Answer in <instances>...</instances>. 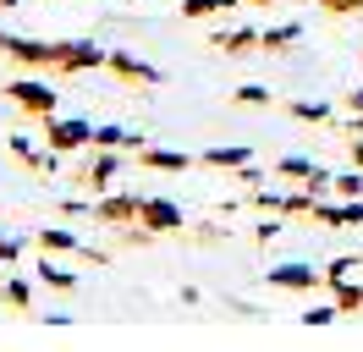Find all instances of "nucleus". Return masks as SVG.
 <instances>
[{"label":"nucleus","instance_id":"nucleus-1","mask_svg":"<svg viewBox=\"0 0 363 352\" xmlns=\"http://www.w3.org/2000/svg\"><path fill=\"white\" fill-rule=\"evenodd\" d=\"M6 99L45 121V116H55V99H61V94H55L50 83H39V77H11V83H6Z\"/></svg>","mask_w":363,"mask_h":352},{"label":"nucleus","instance_id":"nucleus-2","mask_svg":"<svg viewBox=\"0 0 363 352\" xmlns=\"http://www.w3.org/2000/svg\"><path fill=\"white\" fill-rule=\"evenodd\" d=\"M138 215H143V198H133V193H99L94 198V226L121 231V226H138Z\"/></svg>","mask_w":363,"mask_h":352},{"label":"nucleus","instance_id":"nucleus-3","mask_svg":"<svg viewBox=\"0 0 363 352\" xmlns=\"http://www.w3.org/2000/svg\"><path fill=\"white\" fill-rule=\"evenodd\" d=\"M45 143L55 154L89 149V143H94V121H61V116H45Z\"/></svg>","mask_w":363,"mask_h":352},{"label":"nucleus","instance_id":"nucleus-4","mask_svg":"<svg viewBox=\"0 0 363 352\" xmlns=\"http://www.w3.org/2000/svg\"><path fill=\"white\" fill-rule=\"evenodd\" d=\"M138 226H149L155 237H182V209L171 204V198H143V215H138Z\"/></svg>","mask_w":363,"mask_h":352},{"label":"nucleus","instance_id":"nucleus-5","mask_svg":"<svg viewBox=\"0 0 363 352\" xmlns=\"http://www.w3.org/2000/svg\"><path fill=\"white\" fill-rule=\"evenodd\" d=\"M111 61V50H99L89 39H67V55H61V72L55 77H77V72H99V66Z\"/></svg>","mask_w":363,"mask_h":352},{"label":"nucleus","instance_id":"nucleus-6","mask_svg":"<svg viewBox=\"0 0 363 352\" xmlns=\"http://www.w3.org/2000/svg\"><path fill=\"white\" fill-rule=\"evenodd\" d=\"M264 275H270V286H286V292H319L325 286V270H308V264H275Z\"/></svg>","mask_w":363,"mask_h":352},{"label":"nucleus","instance_id":"nucleus-7","mask_svg":"<svg viewBox=\"0 0 363 352\" xmlns=\"http://www.w3.org/2000/svg\"><path fill=\"white\" fill-rule=\"evenodd\" d=\"M116 72V77H121V83H143V88H155L160 83V72L149 61H138V55H127V50H111V61H105Z\"/></svg>","mask_w":363,"mask_h":352},{"label":"nucleus","instance_id":"nucleus-8","mask_svg":"<svg viewBox=\"0 0 363 352\" xmlns=\"http://www.w3.org/2000/svg\"><path fill=\"white\" fill-rule=\"evenodd\" d=\"M121 171V160H116V149H99V160H94V165H83V171H77V182H83V187H89L94 198L105 193V187H111V176Z\"/></svg>","mask_w":363,"mask_h":352},{"label":"nucleus","instance_id":"nucleus-9","mask_svg":"<svg viewBox=\"0 0 363 352\" xmlns=\"http://www.w3.org/2000/svg\"><path fill=\"white\" fill-rule=\"evenodd\" d=\"M138 165H143V171H187V165H193V160H187V154L182 149H149V143H143V149H138Z\"/></svg>","mask_w":363,"mask_h":352},{"label":"nucleus","instance_id":"nucleus-10","mask_svg":"<svg viewBox=\"0 0 363 352\" xmlns=\"http://www.w3.org/2000/svg\"><path fill=\"white\" fill-rule=\"evenodd\" d=\"M209 44H215L220 55H248V50H259V28H231V33H209Z\"/></svg>","mask_w":363,"mask_h":352},{"label":"nucleus","instance_id":"nucleus-11","mask_svg":"<svg viewBox=\"0 0 363 352\" xmlns=\"http://www.w3.org/2000/svg\"><path fill=\"white\" fill-rule=\"evenodd\" d=\"M199 165H209V171H242V165H248V149H242V143H231V149H204Z\"/></svg>","mask_w":363,"mask_h":352},{"label":"nucleus","instance_id":"nucleus-12","mask_svg":"<svg viewBox=\"0 0 363 352\" xmlns=\"http://www.w3.org/2000/svg\"><path fill=\"white\" fill-rule=\"evenodd\" d=\"M297 39H303V28H297V22H281V28H264V33H259V50H264V55H281V50H292Z\"/></svg>","mask_w":363,"mask_h":352},{"label":"nucleus","instance_id":"nucleus-13","mask_svg":"<svg viewBox=\"0 0 363 352\" xmlns=\"http://www.w3.org/2000/svg\"><path fill=\"white\" fill-rule=\"evenodd\" d=\"M330 303H336L341 314H358L363 308V281H352V275H347V281H330Z\"/></svg>","mask_w":363,"mask_h":352},{"label":"nucleus","instance_id":"nucleus-14","mask_svg":"<svg viewBox=\"0 0 363 352\" xmlns=\"http://www.w3.org/2000/svg\"><path fill=\"white\" fill-rule=\"evenodd\" d=\"M39 248H45V253H77V248H83V242L72 237V231H61V226H39Z\"/></svg>","mask_w":363,"mask_h":352},{"label":"nucleus","instance_id":"nucleus-15","mask_svg":"<svg viewBox=\"0 0 363 352\" xmlns=\"http://www.w3.org/2000/svg\"><path fill=\"white\" fill-rule=\"evenodd\" d=\"M182 242H193V248H220V242H226V226H182Z\"/></svg>","mask_w":363,"mask_h":352},{"label":"nucleus","instance_id":"nucleus-16","mask_svg":"<svg viewBox=\"0 0 363 352\" xmlns=\"http://www.w3.org/2000/svg\"><path fill=\"white\" fill-rule=\"evenodd\" d=\"M231 6H242V0H182V17L199 22V17H215V11H231Z\"/></svg>","mask_w":363,"mask_h":352},{"label":"nucleus","instance_id":"nucleus-17","mask_svg":"<svg viewBox=\"0 0 363 352\" xmlns=\"http://www.w3.org/2000/svg\"><path fill=\"white\" fill-rule=\"evenodd\" d=\"M330 193H336V198H363V171H358V165L341 171L336 182H330Z\"/></svg>","mask_w":363,"mask_h":352},{"label":"nucleus","instance_id":"nucleus-18","mask_svg":"<svg viewBox=\"0 0 363 352\" xmlns=\"http://www.w3.org/2000/svg\"><path fill=\"white\" fill-rule=\"evenodd\" d=\"M0 303H11L17 314H28V303H33V292H28V281H6V286H0Z\"/></svg>","mask_w":363,"mask_h":352},{"label":"nucleus","instance_id":"nucleus-19","mask_svg":"<svg viewBox=\"0 0 363 352\" xmlns=\"http://www.w3.org/2000/svg\"><path fill=\"white\" fill-rule=\"evenodd\" d=\"M286 110H292L297 121H314V127H325V121H330V105H308V99H292Z\"/></svg>","mask_w":363,"mask_h":352},{"label":"nucleus","instance_id":"nucleus-20","mask_svg":"<svg viewBox=\"0 0 363 352\" xmlns=\"http://www.w3.org/2000/svg\"><path fill=\"white\" fill-rule=\"evenodd\" d=\"M39 281L45 286H55V292H72V286H77V275H72V270H55V264H39Z\"/></svg>","mask_w":363,"mask_h":352},{"label":"nucleus","instance_id":"nucleus-21","mask_svg":"<svg viewBox=\"0 0 363 352\" xmlns=\"http://www.w3.org/2000/svg\"><path fill=\"white\" fill-rule=\"evenodd\" d=\"M275 171H281V176H292V182H308V176H314L319 165H314V160H297V154H286V160H281Z\"/></svg>","mask_w":363,"mask_h":352},{"label":"nucleus","instance_id":"nucleus-22","mask_svg":"<svg viewBox=\"0 0 363 352\" xmlns=\"http://www.w3.org/2000/svg\"><path fill=\"white\" fill-rule=\"evenodd\" d=\"M231 105H270V88L264 83H242L237 94H231Z\"/></svg>","mask_w":363,"mask_h":352},{"label":"nucleus","instance_id":"nucleus-23","mask_svg":"<svg viewBox=\"0 0 363 352\" xmlns=\"http://www.w3.org/2000/svg\"><path fill=\"white\" fill-rule=\"evenodd\" d=\"M297 319H303V325H336L341 308L336 303H319V308H308V314H297Z\"/></svg>","mask_w":363,"mask_h":352},{"label":"nucleus","instance_id":"nucleus-24","mask_svg":"<svg viewBox=\"0 0 363 352\" xmlns=\"http://www.w3.org/2000/svg\"><path fill=\"white\" fill-rule=\"evenodd\" d=\"M325 17H352V11H363V0H314Z\"/></svg>","mask_w":363,"mask_h":352},{"label":"nucleus","instance_id":"nucleus-25","mask_svg":"<svg viewBox=\"0 0 363 352\" xmlns=\"http://www.w3.org/2000/svg\"><path fill=\"white\" fill-rule=\"evenodd\" d=\"M17 253H23V242H11L6 231H0V259H6V264H17Z\"/></svg>","mask_w":363,"mask_h":352},{"label":"nucleus","instance_id":"nucleus-26","mask_svg":"<svg viewBox=\"0 0 363 352\" xmlns=\"http://www.w3.org/2000/svg\"><path fill=\"white\" fill-rule=\"evenodd\" d=\"M341 105L352 110V116H363V88H352V94H341Z\"/></svg>","mask_w":363,"mask_h":352},{"label":"nucleus","instance_id":"nucleus-27","mask_svg":"<svg viewBox=\"0 0 363 352\" xmlns=\"http://www.w3.org/2000/svg\"><path fill=\"white\" fill-rule=\"evenodd\" d=\"M347 154H352V165L363 171V138H352V143H347Z\"/></svg>","mask_w":363,"mask_h":352},{"label":"nucleus","instance_id":"nucleus-28","mask_svg":"<svg viewBox=\"0 0 363 352\" xmlns=\"http://www.w3.org/2000/svg\"><path fill=\"white\" fill-rule=\"evenodd\" d=\"M347 138H363V116H352V121H347Z\"/></svg>","mask_w":363,"mask_h":352},{"label":"nucleus","instance_id":"nucleus-29","mask_svg":"<svg viewBox=\"0 0 363 352\" xmlns=\"http://www.w3.org/2000/svg\"><path fill=\"white\" fill-rule=\"evenodd\" d=\"M11 6H17V0H0V11H11Z\"/></svg>","mask_w":363,"mask_h":352},{"label":"nucleus","instance_id":"nucleus-30","mask_svg":"<svg viewBox=\"0 0 363 352\" xmlns=\"http://www.w3.org/2000/svg\"><path fill=\"white\" fill-rule=\"evenodd\" d=\"M248 6H270V0H248Z\"/></svg>","mask_w":363,"mask_h":352},{"label":"nucleus","instance_id":"nucleus-31","mask_svg":"<svg viewBox=\"0 0 363 352\" xmlns=\"http://www.w3.org/2000/svg\"><path fill=\"white\" fill-rule=\"evenodd\" d=\"M0 264H6V259H0Z\"/></svg>","mask_w":363,"mask_h":352}]
</instances>
